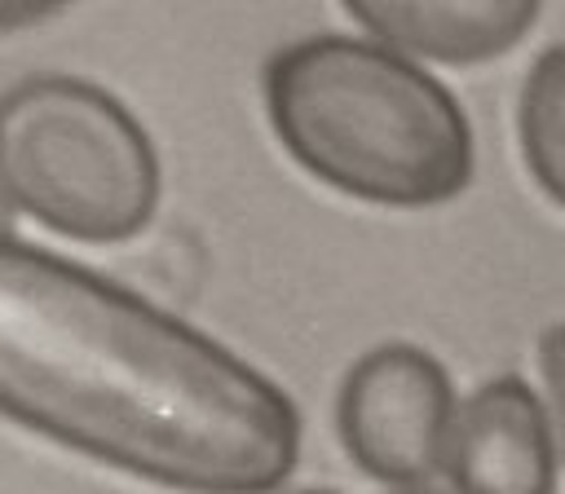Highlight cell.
<instances>
[{
    "label": "cell",
    "instance_id": "1",
    "mask_svg": "<svg viewBox=\"0 0 565 494\" xmlns=\"http://www.w3.org/2000/svg\"><path fill=\"white\" fill-rule=\"evenodd\" d=\"M0 415L185 494H265L300 454V419L260 370L13 234H0Z\"/></svg>",
    "mask_w": 565,
    "mask_h": 494
},
{
    "label": "cell",
    "instance_id": "2",
    "mask_svg": "<svg viewBox=\"0 0 565 494\" xmlns=\"http://www.w3.org/2000/svg\"><path fill=\"white\" fill-rule=\"evenodd\" d=\"M265 106L296 163L353 198L428 207L472 176V132L455 97L375 40L313 35L278 49Z\"/></svg>",
    "mask_w": 565,
    "mask_h": 494
},
{
    "label": "cell",
    "instance_id": "3",
    "mask_svg": "<svg viewBox=\"0 0 565 494\" xmlns=\"http://www.w3.org/2000/svg\"><path fill=\"white\" fill-rule=\"evenodd\" d=\"M0 176L18 212L79 243H124L159 203L141 124L71 75H31L0 97Z\"/></svg>",
    "mask_w": 565,
    "mask_h": 494
},
{
    "label": "cell",
    "instance_id": "4",
    "mask_svg": "<svg viewBox=\"0 0 565 494\" xmlns=\"http://www.w3.org/2000/svg\"><path fill=\"white\" fill-rule=\"evenodd\" d=\"M340 437L349 454L388 485H419L446 468L455 397L441 362L411 344L371 348L340 388Z\"/></svg>",
    "mask_w": 565,
    "mask_h": 494
},
{
    "label": "cell",
    "instance_id": "5",
    "mask_svg": "<svg viewBox=\"0 0 565 494\" xmlns=\"http://www.w3.org/2000/svg\"><path fill=\"white\" fill-rule=\"evenodd\" d=\"M446 476L455 494H552L556 450L543 401L512 375L481 384L455 410Z\"/></svg>",
    "mask_w": 565,
    "mask_h": 494
},
{
    "label": "cell",
    "instance_id": "6",
    "mask_svg": "<svg viewBox=\"0 0 565 494\" xmlns=\"http://www.w3.org/2000/svg\"><path fill=\"white\" fill-rule=\"evenodd\" d=\"M366 35L402 57L433 62H486L512 49L539 18L530 0H486V4H415V0H371L349 4Z\"/></svg>",
    "mask_w": 565,
    "mask_h": 494
},
{
    "label": "cell",
    "instance_id": "7",
    "mask_svg": "<svg viewBox=\"0 0 565 494\" xmlns=\"http://www.w3.org/2000/svg\"><path fill=\"white\" fill-rule=\"evenodd\" d=\"M521 146L539 185L565 207V44L547 49L525 79Z\"/></svg>",
    "mask_w": 565,
    "mask_h": 494
},
{
    "label": "cell",
    "instance_id": "8",
    "mask_svg": "<svg viewBox=\"0 0 565 494\" xmlns=\"http://www.w3.org/2000/svg\"><path fill=\"white\" fill-rule=\"evenodd\" d=\"M539 366H543V384H547V401H552V432L565 454V322L543 335Z\"/></svg>",
    "mask_w": 565,
    "mask_h": 494
},
{
    "label": "cell",
    "instance_id": "9",
    "mask_svg": "<svg viewBox=\"0 0 565 494\" xmlns=\"http://www.w3.org/2000/svg\"><path fill=\"white\" fill-rule=\"evenodd\" d=\"M62 4H49V0H0V31H13V26H31L49 13H57Z\"/></svg>",
    "mask_w": 565,
    "mask_h": 494
},
{
    "label": "cell",
    "instance_id": "10",
    "mask_svg": "<svg viewBox=\"0 0 565 494\" xmlns=\"http://www.w3.org/2000/svg\"><path fill=\"white\" fill-rule=\"evenodd\" d=\"M18 216V207H13V198H9V190H4V176H0V234H9V221Z\"/></svg>",
    "mask_w": 565,
    "mask_h": 494
},
{
    "label": "cell",
    "instance_id": "11",
    "mask_svg": "<svg viewBox=\"0 0 565 494\" xmlns=\"http://www.w3.org/2000/svg\"><path fill=\"white\" fill-rule=\"evenodd\" d=\"M287 494H331V490H287Z\"/></svg>",
    "mask_w": 565,
    "mask_h": 494
},
{
    "label": "cell",
    "instance_id": "12",
    "mask_svg": "<svg viewBox=\"0 0 565 494\" xmlns=\"http://www.w3.org/2000/svg\"><path fill=\"white\" fill-rule=\"evenodd\" d=\"M397 494H433V490H397Z\"/></svg>",
    "mask_w": 565,
    "mask_h": 494
}]
</instances>
